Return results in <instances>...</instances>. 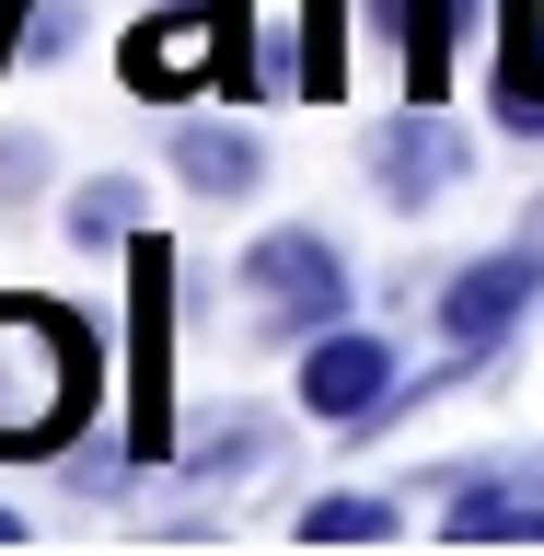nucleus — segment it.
Segmentation results:
<instances>
[{"label":"nucleus","instance_id":"obj_14","mask_svg":"<svg viewBox=\"0 0 544 556\" xmlns=\"http://www.w3.org/2000/svg\"><path fill=\"white\" fill-rule=\"evenodd\" d=\"M394 533H406V510L371 498V486H325L302 510V545H394Z\"/></svg>","mask_w":544,"mask_h":556},{"label":"nucleus","instance_id":"obj_4","mask_svg":"<svg viewBox=\"0 0 544 556\" xmlns=\"http://www.w3.org/2000/svg\"><path fill=\"white\" fill-rule=\"evenodd\" d=\"M128 452L139 464H174V255L151 232L128 243Z\"/></svg>","mask_w":544,"mask_h":556},{"label":"nucleus","instance_id":"obj_18","mask_svg":"<svg viewBox=\"0 0 544 556\" xmlns=\"http://www.w3.org/2000/svg\"><path fill=\"white\" fill-rule=\"evenodd\" d=\"M521 232H533V243H544V198H533V220H521Z\"/></svg>","mask_w":544,"mask_h":556},{"label":"nucleus","instance_id":"obj_6","mask_svg":"<svg viewBox=\"0 0 544 556\" xmlns=\"http://www.w3.org/2000/svg\"><path fill=\"white\" fill-rule=\"evenodd\" d=\"M359 174H371V198H382V208H406V220H417V208H441L452 186L476 174V139L452 128L441 104H417V93H406L371 139H359Z\"/></svg>","mask_w":544,"mask_h":556},{"label":"nucleus","instance_id":"obj_11","mask_svg":"<svg viewBox=\"0 0 544 556\" xmlns=\"http://www.w3.org/2000/svg\"><path fill=\"white\" fill-rule=\"evenodd\" d=\"M174 464L198 486H243V476H267L278 464V406H220V417H198L186 441H174Z\"/></svg>","mask_w":544,"mask_h":556},{"label":"nucleus","instance_id":"obj_16","mask_svg":"<svg viewBox=\"0 0 544 556\" xmlns=\"http://www.w3.org/2000/svg\"><path fill=\"white\" fill-rule=\"evenodd\" d=\"M81 47V0H35L24 12V59H69Z\"/></svg>","mask_w":544,"mask_h":556},{"label":"nucleus","instance_id":"obj_9","mask_svg":"<svg viewBox=\"0 0 544 556\" xmlns=\"http://www.w3.org/2000/svg\"><path fill=\"white\" fill-rule=\"evenodd\" d=\"M163 174L186 186V198H208V208H243L255 186H267V139L232 128V116H186V128L163 139Z\"/></svg>","mask_w":544,"mask_h":556},{"label":"nucleus","instance_id":"obj_17","mask_svg":"<svg viewBox=\"0 0 544 556\" xmlns=\"http://www.w3.org/2000/svg\"><path fill=\"white\" fill-rule=\"evenodd\" d=\"M0 545H24V510H12V498H0Z\"/></svg>","mask_w":544,"mask_h":556},{"label":"nucleus","instance_id":"obj_7","mask_svg":"<svg viewBox=\"0 0 544 556\" xmlns=\"http://www.w3.org/2000/svg\"><path fill=\"white\" fill-rule=\"evenodd\" d=\"M394 382H406L394 337H371V325H325V337H302V359H290V406L325 417V429H371V417L394 406Z\"/></svg>","mask_w":544,"mask_h":556},{"label":"nucleus","instance_id":"obj_15","mask_svg":"<svg viewBox=\"0 0 544 556\" xmlns=\"http://www.w3.org/2000/svg\"><path fill=\"white\" fill-rule=\"evenodd\" d=\"M35 198H47V139H35V128H0V220L35 208Z\"/></svg>","mask_w":544,"mask_h":556},{"label":"nucleus","instance_id":"obj_3","mask_svg":"<svg viewBox=\"0 0 544 556\" xmlns=\"http://www.w3.org/2000/svg\"><path fill=\"white\" fill-rule=\"evenodd\" d=\"M347 243L325 232V220H278V232L243 243V313H255V337L302 348L325 337V325H347Z\"/></svg>","mask_w":544,"mask_h":556},{"label":"nucleus","instance_id":"obj_13","mask_svg":"<svg viewBox=\"0 0 544 556\" xmlns=\"http://www.w3.org/2000/svg\"><path fill=\"white\" fill-rule=\"evenodd\" d=\"M139 220H151V186L139 174H93V186H69V208H59V232L69 243H139Z\"/></svg>","mask_w":544,"mask_h":556},{"label":"nucleus","instance_id":"obj_5","mask_svg":"<svg viewBox=\"0 0 544 556\" xmlns=\"http://www.w3.org/2000/svg\"><path fill=\"white\" fill-rule=\"evenodd\" d=\"M544 302V243H498V255H464V267L429 290V325H441V348H464V359H486V348H510L521 325H533Z\"/></svg>","mask_w":544,"mask_h":556},{"label":"nucleus","instance_id":"obj_12","mask_svg":"<svg viewBox=\"0 0 544 556\" xmlns=\"http://www.w3.org/2000/svg\"><path fill=\"white\" fill-rule=\"evenodd\" d=\"M486 116H498V139H544V12L533 0H510L498 70H486Z\"/></svg>","mask_w":544,"mask_h":556},{"label":"nucleus","instance_id":"obj_8","mask_svg":"<svg viewBox=\"0 0 544 556\" xmlns=\"http://www.w3.org/2000/svg\"><path fill=\"white\" fill-rule=\"evenodd\" d=\"M359 35L382 47V70H394L417 104H441V93H452V35H464V0H359Z\"/></svg>","mask_w":544,"mask_h":556},{"label":"nucleus","instance_id":"obj_1","mask_svg":"<svg viewBox=\"0 0 544 556\" xmlns=\"http://www.w3.org/2000/svg\"><path fill=\"white\" fill-rule=\"evenodd\" d=\"M104 394V348L69 302L0 290V464H47L81 441V417Z\"/></svg>","mask_w":544,"mask_h":556},{"label":"nucleus","instance_id":"obj_2","mask_svg":"<svg viewBox=\"0 0 544 556\" xmlns=\"http://www.w3.org/2000/svg\"><path fill=\"white\" fill-rule=\"evenodd\" d=\"M128 93L174 104V93H198V81H220V93H267L255 81V35H243V0H139V24H128Z\"/></svg>","mask_w":544,"mask_h":556},{"label":"nucleus","instance_id":"obj_10","mask_svg":"<svg viewBox=\"0 0 544 556\" xmlns=\"http://www.w3.org/2000/svg\"><path fill=\"white\" fill-rule=\"evenodd\" d=\"M441 545H544V476H521V464L464 476L441 510Z\"/></svg>","mask_w":544,"mask_h":556}]
</instances>
